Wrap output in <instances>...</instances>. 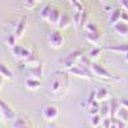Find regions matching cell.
Masks as SVG:
<instances>
[{"mask_svg": "<svg viewBox=\"0 0 128 128\" xmlns=\"http://www.w3.org/2000/svg\"><path fill=\"white\" fill-rule=\"evenodd\" d=\"M88 12L87 10H84L83 9V12H82V16H81V22H80V28H84V26H86L88 23Z\"/></svg>", "mask_w": 128, "mask_h": 128, "instance_id": "obj_30", "label": "cell"}, {"mask_svg": "<svg viewBox=\"0 0 128 128\" xmlns=\"http://www.w3.org/2000/svg\"><path fill=\"white\" fill-rule=\"evenodd\" d=\"M69 2H73V0H69ZM77 2H82V0H77Z\"/></svg>", "mask_w": 128, "mask_h": 128, "instance_id": "obj_39", "label": "cell"}, {"mask_svg": "<svg viewBox=\"0 0 128 128\" xmlns=\"http://www.w3.org/2000/svg\"><path fill=\"white\" fill-rule=\"evenodd\" d=\"M83 12V10H82ZM81 10H73V14H72V19H73V24L77 30L80 28V22H81V16H82Z\"/></svg>", "mask_w": 128, "mask_h": 128, "instance_id": "obj_26", "label": "cell"}, {"mask_svg": "<svg viewBox=\"0 0 128 128\" xmlns=\"http://www.w3.org/2000/svg\"><path fill=\"white\" fill-rule=\"evenodd\" d=\"M0 116H2V120L5 123H12L16 119V112L12 109V106L8 105L6 101L2 100L0 101Z\"/></svg>", "mask_w": 128, "mask_h": 128, "instance_id": "obj_5", "label": "cell"}, {"mask_svg": "<svg viewBox=\"0 0 128 128\" xmlns=\"http://www.w3.org/2000/svg\"><path fill=\"white\" fill-rule=\"evenodd\" d=\"M109 105H110V115H109V116H110L112 119H114V118H116L118 110L120 109V106H122L120 100H119V99H116V98H113V99L110 100Z\"/></svg>", "mask_w": 128, "mask_h": 128, "instance_id": "obj_19", "label": "cell"}, {"mask_svg": "<svg viewBox=\"0 0 128 128\" xmlns=\"http://www.w3.org/2000/svg\"><path fill=\"white\" fill-rule=\"evenodd\" d=\"M95 96H96V100L98 101L104 102L110 98V91L108 90V87L102 86V87H99L95 90Z\"/></svg>", "mask_w": 128, "mask_h": 128, "instance_id": "obj_16", "label": "cell"}, {"mask_svg": "<svg viewBox=\"0 0 128 128\" xmlns=\"http://www.w3.org/2000/svg\"><path fill=\"white\" fill-rule=\"evenodd\" d=\"M91 70L94 73V77H98L99 80H105V81H109V82H120V78L114 76L112 72H109L104 66L101 64L92 62L91 64Z\"/></svg>", "mask_w": 128, "mask_h": 128, "instance_id": "obj_2", "label": "cell"}, {"mask_svg": "<svg viewBox=\"0 0 128 128\" xmlns=\"http://www.w3.org/2000/svg\"><path fill=\"white\" fill-rule=\"evenodd\" d=\"M116 118H119L124 122H128V109L124 108V106H120V109L118 110V114H116Z\"/></svg>", "mask_w": 128, "mask_h": 128, "instance_id": "obj_29", "label": "cell"}, {"mask_svg": "<svg viewBox=\"0 0 128 128\" xmlns=\"http://www.w3.org/2000/svg\"><path fill=\"white\" fill-rule=\"evenodd\" d=\"M24 87L28 90V91H37L40 90L41 87V80H37V78H32V77H27L24 80Z\"/></svg>", "mask_w": 128, "mask_h": 128, "instance_id": "obj_14", "label": "cell"}, {"mask_svg": "<svg viewBox=\"0 0 128 128\" xmlns=\"http://www.w3.org/2000/svg\"><path fill=\"white\" fill-rule=\"evenodd\" d=\"M17 41H18V38H17V36L14 35V32L13 34H10V35H8L6 36V38H5V42H6V45L12 49L13 46H16L17 45Z\"/></svg>", "mask_w": 128, "mask_h": 128, "instance_id": "obj_27", "label": "cell"}, {"mask_svg": "<svg viewBox=\"0 0 128 128\" xmlns=\"http://www.w3.org/2000/svg\"><path fill=\"white\" fill-rule=\"evenodd\" d=\"M101 127H102V128H110V127H112V118H110V116H106V118H102Z\"/></svg>", "mask_w": 128, "mask_h": 128, "instance_id": "obj_34", "label": "cell"}, {"mask_svg": "<svg viewBox=\"0 0 128 128\" xmlns=\"http://www.w3.org/2000/svg\"><path fill=\"white\" fill-rule=\"evenodd\" d=\"M68 73L70 76L74 77H78V78H83V80H87V81H92V76L94 73L91 70V67H86L83 64H76L74 67L68 69Z\"/></svg>", "mask_w": 128, "mask_h": 128, "instance_id": "obj_3", "label": "cell"}, {"mask_svg": "<svg viewBox=\"0 0 128 128\" xmlns=\"http://www.w3.org/2000/svg\"><path fill=\"white\" fill-rule=\"evenodd\" d=\"M84 38H86L90 44L95 46H100L101 40H102V31L99 30L96 32H84Z\"/></svg>", "mask_w": 128, "mask_h": 128, "instance_id": "obj_10", "label": "cell"}, {"mask_svg": "<svg viewBox=\"0 0 128 128\" xmlns=\"http://www.w3.org/2000/svg\"><path fill=\"white\" fill-rule=\"evenodd\" d=\"M119 5H120L122 9L128 12V0H119Z\"/></svg>", "mask_w": 128, "mask_h": 128, "instance_id": "obj_35", "label": "cell"}, {"mask_svg": "<svg viewBox=\"0 0 128 128\" xmlns=\"http://www.w3.org/2000/svg\"><path fill=\"white\" fill-rule=\"evenodd\" d=\"M72 23H73V19L70 18V16H69L68 13H62L60 19H59V22H58L56 27H58V30L63 31V30H67Z\"/></svg>", "mask_w": 128, "mask_h": 128, "instance_id": "obj_15", "label": "cell"}, {"mask_svg": "<svg viewBox=\"0 0 128 128\" xmlns=\"http://www.w3.org/2000/svg\"><path fill=\"white\" fill-rule=\"evenodd\" d=\"M69 73L66 72H54L52 73V80L49 84V91L52 96H55L54 99H59L64 96L68 91L69 87Z\"/></svg>", "mask_w": 128, "mask_h": 128, "instance_id": "obj_1", "label": "cell"}, {"mask_svg": "<svg viewBox=\"0 0 128 128\" xmlns=\"http://www.w3.org/2000/svg\"><path fill=\"white\" fill-rule=\"evenodd\" d=\"M51 9H52V6L50 5V4H46V5H44L42 6V9H41V12H40V17L42 18V19H48V17H49V14H50V12H51Z\"/></svg>", "mask_w": 128, "mask_h": 128, "instance_id": "obj_28", "label": "cell"}, {"mask_svg": "<svg viewBox=\"0 0 128 128\" xmlns=\"http://www.w3.org/2000/svg\"><path fill=\"white\" fill-rule=\"evenodd\" d=\"M23 63L26 64V66H28V67H35V66H37V64L41 63V60H40V58H38L36 54L31 52V55H30L26 60H23Z\"/></svg>", "mask_w": 128, "mask_h": 128, "instance_id": "obj_22", "label": "cell"}, {"mask_svg": "<svg viewBox=\"0 0 128 128\" xmlns=\"http://www.w3.org/2000/svg\"><path fill=\"white\" fill-rule=\"evenodd\" d=\"M104 50L115 52V54H127L128 52V44H119V45H114V46H106Z\"/></svg>", "mask_w": 128, "mask_h": 128, "instance_id": "obj_20", "label": "cell"}, {"mask_svg": "<svg viewBox=\"0 0 128 128\" xmlns=\"http://www.w3.org/2000/svg\"><path fill=\"white\" fill-rule=\"evenodd\" d=\"M59 115H60V110L58 109V106H54V105H46L41 110V116L46 122L56 120L59 118Z\"/></svg>", "mask_w": 128, "mask_h": 128, "instance_id": "obj_6", "label": "cell"}, {"mask_svg": "<svg viewBox=\"0 0 128 128\" xmlns=\"http://www.w3.org/2000/svg\"><path fill=\"white\" fill-rule=\"evenodd\" d=\"M113 30L116 36L119 37H128V22L124 20H119L113 26Z\"/></svg>", "mask_w": 128, "mask_h": 128, "instance_id": "obj_13", "label": "cell"}, {"mask_svg": "<svg viewBox=\"0 0 128 128\" xmlns=\"http://www.w3.org/2000/svg\"><path fill=\"white\" fill-rule=\"evenodd\" d=\"M46 41H48V45L51 48V49H59L64 45V36L62 34L60 30H55L50 32L46 37Z\"/></svg>", "mask_w": 128, "mask_h": 128, "instance_id": "obj_4", "label": "cell"}, {"mask_svg": "<svg viewBox=\"0 0 128 128\" xmlns=\"http://www.w3.org/2000/svg\"><path fill=\"white\" fill-rule=\"evenodd\" d=\"M120 20H124V22H128V12H127V10H124V9H122Z\"/></svg>", "mask_w": 128, "mask_h": 128, "instance_id": "obj_36", "label": "cell"}, {"mask_svg": "<svg viewBox=\"0 0 128 128\" xmlns=\"http://www.w3.org/2000/svg\"><path fill=\"white\" fill-rule=\"evenodd\" d=\"M120 14H122V8H115L113 9L112 12L109 13V17H108V23L113 27L116 22H119L120 20Z\"/></svg>", "mask_w": 128, "mask_h": 128, "instance_id": "obj_18", "label": "cell"}, {"mask_svg": "<svg viewBox=\"0 0 128 128\" xmlns=\"http://www.w3.org/2000/svg\"><path fill=\"white\" fill-rule=\"evenodd\" d=\"M82 55H83V54H82L81 50H72V51H69L68 54L66 55V58L62 60V63H63V66L66 67L67 69H69V68L74 67L76 64H78L80 58H81Z\"/></svg>", "mask_w": 128, "mask_h": 128, "instance_id": "obj_7", "label": "cell"}, {"mask_svg": "<svg viewBox=\"0 0 128 128\" xmlns=\"http://www.w3.org/2000/svg\"><path fill=\"white\" fill-rule=\"evenodd\" d=\"M38 2H42V0H38Z\"/></svg>", "mask_w": 128, "mask_h": 128, "instance_id": "obj_40", "label": "cell"}, {"mask_svg": "<svg viewBox=\"0 0 128 128\" xmlns=\"http://www.w3.org/2000/svg\"><path fill=\"white\" fill-rule=\"evenodd\" d=\"M100 115L102 116V118H106V116L110 115V105L108 102H101V106H100Z\"/></svg>", "mask_w": 128, "mask_h": 128, "instance_id": "obj_25", "label": "cell"}, {"mask_svg": "<svg viewBox=\"0 0 128 128\" xmlns=\"http://www.w3.org/2000/svg\"><path fill=\"white\" fill-rule=\"evenodd\" d=\"M101 122H102V116L100 115V113L90 115V126L99 127V126H101Z\"/></svg>", "mask_w": 128, "mask_h": 128, "instance_id": "obj_24", "label": "cell"}, {"mask_svg": "<svg viewBox=\"0 0 128 128\" xmlns=\"http://www.w3.org/2000/svg\"><path fill=\"white\" fill-rule=\"evenodd\" d=\"M0 74H2L3 80H10V81H12L14 78V73L8 68V66L4 62L0 63Z\"/></svg>", "mask_w": 128, "mask_h": 128, "instance_id": "obj_21", "label": "cell"}, {"mask_svg": "<svg viewBox=\"0 0 128 128\" xmlns=\"http://www.w3.org/2000/svg\"><path fill=\"white\" fill-rule=\"evenodd\" d=\"M124 55H126V58H124L126 59V63H128V52H127V54H124Z\"/></svg>", "mask_w": 128, "mask_h": 128, "instance_id": "obj_38", "label": "cell"}, {"mask_svg": "<svg viewBox=\"0 0 128 128\" xmlns=\"http://www.w3.org/2000/svg\"><path fill=\"white\" fill-rule=\"evenodd\" d=\"M31 52H32L31 50H28L27 48H24V46H22V45H18V44L12 48V54H13L14 59L20 60V62L26 60V59L31 55Z\"/></svg>", "mask_w": 128, "mask_h": 128, "instance_id": "obj_8", "label": "cell"}, {"mask_svg": "<svg viewBox=\"0 0 128 128\" xmlns=\"http://www.w3.org/2000/svg\"><path fill=\"white\" fill-rule=\"evenodd\" d=\"M60 16H62L60 10H59L58 8H55V6H52L51 12H50V14H49L48 19H46L48 23L51 24V26H56L58 22H59V19H60Z\"/></svg>", "mask_w": 128, "mask_h": 128, "instance_id": "obj_17", "label": "cell"}, {"mask_svg": "<svg viewBox=\"0 0 128 128\" xmlns=\"http://www.w3.org/2000/svg\"><path fill=\"white\" fill-rule=\"evenodd\" d=\"M37 2H38V0H23V4H24V8H26V9L32 10V9L36 8Z\"/></svg>", "mask_w": 128, "mask_h": 128, "instance_id": "obj_32", "label": "cell"}, {"mask_svg": "<svg viewBox=\"0 0 128 128\" xmlns=\"http://www.w3.org/2000/svg\"><path fill=\"white\" fill-rule=\"evenodd\" d=\"M120 100V104H122V106H124V108H127L128 109V99H126V98H122V99H119Z\"/></svg>", "mask_w": 128, "mask_h": 128, "instance_id": "obj_37", "label": "cell"}, {"mask_svg": "<svg viewBox=\"0 0 128 128\" xmlns=\"http://www.w3.org/2000/svg\"><path fill=\"white\" fill-rule=\"evenodd\" d=\"M26 73H27V77L42 80V77H44V62L41 60V63L35 67H28L26 69Z\"/></svg>", "mask_w": 128, "mask_h": 128, "instance_id": "obj_9", "label": "cell"}, {"mask_svg": "<svg viewBox=\"0 0 128 128\" xmlns=\"http://www.w3.org/2000/svg\"><path fill=\"white\" fill-rule=\"evenodd\" d=\"M126 124H127V122H124V120H122V119H119V118H114V119H112V127H113V128L126 127Z\"/></svg>", "mask_w": 128, "mask_h": 128, "instance_id": "obj_33", "label": "cell"}, {"mask_svg": "<svg viewBox=\"0 0 128 128\" xmlns=\"http://www.w3.org/2000/svg\"><path fill=\"white\" fill-rule=\"evenodd\" d=\"M27 24H28V20H27V17H22L16 24V28H14V35L17 36V38H22L24 32L27 30Z\"/></svg>", "mask_w": 128, "mask_h": 128, "instance_id": "obj_12", "label": "cell"}, {"mask_svg": "<svg viewBox=\"0 0 128 128\" xmlns=\"http://www.w3.org/2000/svg\"><path fill=\"white\" fill-rule=\"evenodd\" d=\"M84 32H96V31H99L100 28H99V26L96 24V23H94V22H90L88 20V23L84 26Z\"/></svg>", "mask_w": 128, "mask_h": 128, "instance_id": "obj_31", "label": "cell"}, {"mask_svg": "<svg viewBox=\"0 0 128 128\" xmlns=\"http://www.w3.org/2000/svg\"><path fill=\"white\" fill-rule=\"evenodd\" d=\"M102 48H100V46H96V48H94L92 50H90V52H88V56H90V59L92 60V62H96L99 58H100V55H101V52H102Z\"/></svg>", "mask_w": 128, "mask_h": 128, "instance_id": "obj_23", "label": "cell"}, {"mask_svg": "<svg viewBox=\"0 0 128 128\" xmlns=\"http://www.w3.org/2000/svg\"><path fill=\"white\" fill-rule=\"evenodd\" d=\"M32 123L31 120L28 119V116L24 115V114H19L16 116V119L12 122V127L13 128H27V127H31Z\"/></svg>", "mask_w": 128, "mask_h": 128, "instance_id": "obj_11", "label": "cell"}]
</instances>
